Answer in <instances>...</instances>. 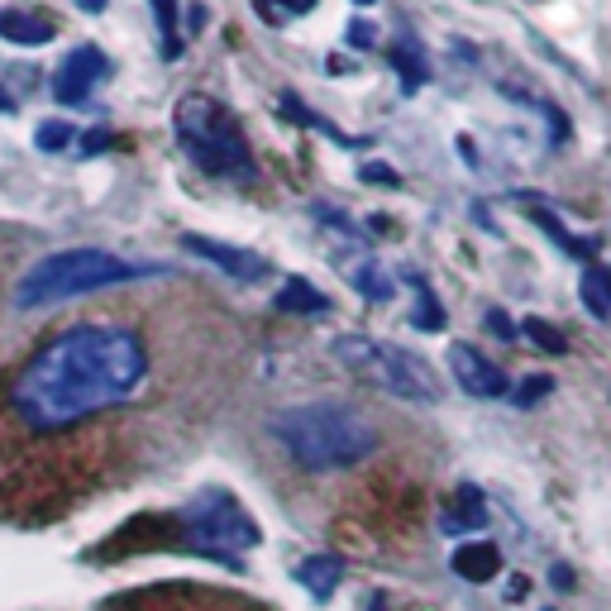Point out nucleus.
<instances>
[{
	"label": "nucleus",
	"instance_id": "f257e3e1",
	"mask_svg": "<svg viewBox=\"0 0 611 611\" xmlns=\"http://www.w3.org/2000/svg\"><path fill=\"white\" fill-rule=\"evenodd\" d=\"M143 383H149V349L139 334L106 320H86L53 334L24 363L10 401L29 430L53 435L135 401Z\"/></svg>",
	"mask_w": 611,
	"mask_h": 611
},
{
	"label": "nucleus",
	"instance_id": "f03ea898",
	"mask_svg": "<svg viewBox=\"0 0 611 611\" xmlns=\"http://www.w3.org/2000/svg\"><path fill=\"white\" fill-rule=\"evenodd\" d=\"M268 430H272V440L311 473L349 469V463H363L377 449V430L344 401L287 406V411L272 416Z\"/></svg>",
	"mask_w": 611,
	"mask_h": 611
},
{
	"label": "nucleus",
	"instance_id": "7ed1b4c3",
	"mask_svg": "<svg viewBox=\"0 0 611 611\" xmlns=\"http://www.w3.org/2000/svg\"><path fill=\"white\" fill-rule=\"evenodd\" d=\"M163 272H168L163 264H135V258H120L106 249H57L24 268V278L14 282V306L39 311V306H63L72 297L110 292V287H125V282L163 278Z\"/></svg>",
	"mask_w": 611,
	"mask_h": 611
},
{
	"label": "nucleus",
	"instance_id": "20e7f679",
	"mask_svg": "<svg viewBox=\"0 0 611 611\" xmlns=\"http://www.w3.org/2000/svg\"><path fill=\"white\" fill-rule=\"evenodd\" d=\"M172 125H178L182 153L192 158V168H201L206 178H239V182L254 178V149H249V139H244L239 120L221 100H211L201 92L182 96Z\"/></svg>",
	"mask_w": 611,
	"mask_h": 611
},
{
	"label": "nucleus",
	"instance_id": "39448f33",
	"mask_svg": "<svg viewBox=\"0 0 611 611\" xmlns=\"http://www.w3.org/2000/svg\"><path fill=\"white\" fill-rule=\"evenodd\" d=\"M330 354L354 377H363L368 387L387 392V397L420 401V406L440 401V377L430 373L426 358H416L411 349H401V344L373 340V334H340V340L330 344Z\"/></svg>",
	"mask_w": 611,
	"mask_h": 611
},
{
	"label": "nucleus",
	"instance_id": "423d86ee",
	"mask_svg": "<svg viewBox=\"0 0 611 611\" xmlns=\"http://www.w3.org/2000/svg\"><path fill=\"white\" fill-rule=\"evenodd\" d=\"M178 526L192 555L229 564V569H244V555L258 545V521L225 487H201L178 512Z\"/></svg>",
	"mask_w": 611,
	"mask_h": 611
},
{
	"label": "nucleus",
	"instance_id": "0eeeda50",
	"mask_svg": "<svg viewBox=\"0 0 611 611\" xmlns=\"http://www.w3.org/2000/svg\"><path fill=\"white\" fill-rule=\"evenodd\" d=\"M110 57L96 49V43H77L67 57H63V67H57V77H53V96L63 100V106H86L92 100V92L100 82L110 77Z\"/></svg>",
	"mask_w": 611,
	"mask_h": 611
},
{
	"label": "nucleus",
	"instance_id": "6e6552de",
	"mask_svg": "<svg viewBox=\"0 0 611 611\" xmlns=\"http://www.w3.org/2000/svg\"><path fill=\"white\" fill-rule=\"evenodd\" d=\"M182 249H192L201 258H211L221 272H229L235 282H268L272 278V264L254 249H239V244H221V239H206V235H182Z\"/></svg>",
	"mask_w": 611,
	"mask_h": 611
},
{
	"label": "nucleus",
	"instance_id": "1a4fd4ad",
	"mask_svg": "<svg viewBox=\"0 0 611 611\" xmlns=\"http://www.w3.org/2000/svg\"><path fill=\"white\" fill-rule=\"evenodd\" d=\"M449 373L459 377V387L469 392V397H506V392H512L506 373L487 354H478L473 344H454V349H449Z\"/></svg>",
	"mask_w": 611,
	"mask_h": 611
},
{
	"label": "nucleus",
	"instance_id": "9d476101",
	"mask_svg": "<svg viewBox=\"0 0 611 611\" xmlns=\"http://www.w3.org/2000/svg\"><path fill=\"white\" fill-rule=\"evenodd\" d=\"M449 564H454V574L463 583H487V578L502 574V549L492 540H473V545H459Z\"/></svg>",
	"mask_w": 611,
	"mask_h": 611
},
{
	"label": "nucleus",
	"instance_id": "9b49d317",
	"mask_svg": "<svg viewBox=\"0 0 611 611\" xmlns=\"http://www.w3.org/2000/svg\"><path fill=\"white\" fill-rule=\"evenodd\" d=\"M297 583L311 592L315 602H330L334 598V588L344 583V564L334 559V555H311V559H301L297 564Z\"/></svg>",
	"mask_w": 611,
	"mask_h": 611
},
{
	"label": "nucleus",
	"instance_id": "f8f14e48",
	"mask_svg": "<svg viewBox=\"0 0 611 611\" xmlns=\"http://www.w3.org/2000/svg\"><path fill=\"white\" fill-rule=\"evenodd\" d=\"M387 63L397 67V77H401V92L411 96L420 92V86L430 82V63H426V53H420V43L411 34H401V39H392V49H387Z\"/></svg>",
	"mask_w": 611,
	"mask_h": 611
},
{
	"label": "nucleus",
	"instance_id": "ddd939ff",
	"mask_svg": "<svg viewBox=\"0 0 611 611\" xmlns=\"http://www.w3.org/2000/svg\"><path fill=\"white\" fill-rule=\"evenodd\" d=\"M278 106H282V115H287V120H292V125H301V129H315V135H330L334 143H344V149H363V143H368V139H358V135H344L340 125H330L325 115L306 106V100H301L297 92H282V96H278Z\"/></svg>",
	"mask_w": 611,
	"mask_h": 611
},
{
	"label": "nucleus",
	"instance_id": "4468645a",
	"mask_svg": "<svg viewBox=\"0 0 611 611\" xmlns=\"http://www.w3.org/2000/svg\"><path fill=\"white\" fill-rule=\"evenodd\" d=\"M0 39L14 43V49H43L53 39V24L29 10H0Z\"/></svg>",
	"mask_w": 611,
	"mask_h": 611
},
{
	"label": "nucleus",
	"instance_id": "2eb2a0df",
	"mask_svg": "<svg viewBox=\"0 0 611 611\" xmlns=\"http://www.w3.org/2000/svg\"><path fill=\"white\" fill-rule=\"evenodd\" d=\"M483 521H487L483 492H478L473 483H463L459 497H454V506H449V512L440 516V530L444 535H469V530H483Z\"/></svg>",
	"mask_w": 611,
	"mask_h": 611
},
{
	"label": "nucleus",
	"instance_id": "dca6fc26",
	"mask_svg": "<svg viewBox=\"0 0 611 611\" xmlns=\"http://www.w3.org/2000/svg\"><path fill=\"white\" fill-rule=\"evenodd\" d=\"M521 201H526L530 221L540 225L545 235L555 239L564 254H574V258H588V264H592V254H598V244H592V239H578V235H569V229H564V221H559V215H555V211H545V206H540V201H535V196H521Z\"/></svg>",
	"mask_w": 611,
	"mask_h": 611
},
{
	"label": "nucleus",
	"instance_id": "f3484780",
	"mask_svg": "<svg viewBox=\"0 0 611 611\" xmlns=\"http://www.w3.org/2000/svg\"><path fill=\"white\" fill-rule=\"evenodd\" d=\"M278 311H287V315H325L330 297L320 292V287H311L306 278H287L278 287Z\"/></svg>",
	"mask_w": 611,
	"mask_h": 611
},
{
	"label": "nucleus",
	"instance_id": "a211bd4d",
	"mask_svg": "<svg viewBox=\"0 0 611 611\" xmlns=\"http://www.w3.org/2000/svg\"><path fill=\"white\" fill-rule=\"evenodd\" d=\"M578 292H583L588 315L611 320V268L588 264V268H583V282H578Z\"/></svg>",
	"mask_w": 611,
	"mask_h": 611
},
{
	"label": "nucleus",
	"instance_id": "6ab92c4d",
	"mask_svg": "<svg viewBox=\"0 0 611 611\" xmlns=\"http://www.w3.org/2000/svg\"><path fill=\"white\" fill-rule=\"evenodd\" d=\"M411 287H416V311H411V325H416V330H444V306L435 301L430 282H426V278H416V272H411Z\"/></svg>",
	"mask_w": 611,
	"mask_h": 611
},
{
	"label": "nucleus",
	"instance_id": "aec40b11",
	"mask_svg": "<svg viewBox=\"0 0 611 611\" xmlns=\"http://www.w3.org/2000/svg\"><path fill=\"white\" fill-rule=\"evenodd\" d=\"M521 334L535 344V349H545V354H569V340L549 325V320H540V315H526L521 320Z\"/></svg>",
	"mask_w": 611,
	"mask_h": 611
},
{
	"label": "nucleus",
	"instance_id": "412c9836",
	"mask_svg": "<svg viewBox=\"0 0 611 611\" xmlns=\"http://www.w3.org/2000/svg\"><path fill=\"white\" fill-rule=\"evenodd\" d=\"M163 29V57H182V29H178V0H149Z\"/></svg>",
	"mask_w": 611,
	"mask_h": 611
},
{
	"label": "nucleus",
	"instance_id": "4be33fe9",
	"mask_svg": "<svg viewBox=\"0 0 611 611\" xmlns=\"http://www.w3.org/2000/svg\"><path fill=\"white\" fill-rule=\"evenodd\" d=\"M354 287L368 301H392V278L383 272V264H363V268H354Z\"/></svg>",
	"mask_w": 611,
	"mask_h": 611
},
{
	"label": "nucleus",
	"instance_id": "5701e85b",
	"mask_svg": "<svg viewBox=\"0 0 611 611\" xmlns=\"http://www.w3.org/2000/svg\"><path fill=\"white\" fill-rule=\"evenodd\" d=\"M34 143H39L43 153H63L67 143H77V129L63 125V120H43V125L34 129Z\"/></svg>",
	"mask_w": 611,
	"mask_h": 611
},
{
	"label": "nucleus",
	"instance_id": "b1692460",
	"mask_svg": "<svg viewBox=\"0 0 611 611\" xmlns=\"http://www.w3.org/2000/svg\"><path fill=\"white\" fill-rule=\"evenodd\" d=\"M254 10H258V20L278 24V20H287V14H306V10H315V0H254Z\"/></svg>",
	"mask_w": 611,
	"mask_h": 611
},
{
	"label": "nucleus",
	"instance_id": "393cba45",
	"mask_svg": "<svg viewBox=\"0 0 611 611\" xmlns=\"http://www.w3.org/2000/svg\"><path fill=\"white\" fill-rule=\"evenodd\" d=\"M549 392H555V377H545V373H530L526 383L516 387V406H535V401H545Z\"/></svg>",
	"mask_w": 611,
	"mask_h": 611
},
{
	"label": "nucleus",
	"instance_id": "a878e982",
	"mask_svg": "<svg viewBox=\"0 0 611 611\" xmlns=\"http://www.w3.org/2000/svg\"><path fill=\"white\" fill-rule=\"evenodd\" d=\"M110 143H115V135H110L106 125H100V129H86V135H77V153L82 158H96V153H106Z\"/></svg>",
	"mask_w": 611,
	"mask_h": 611
},
{
	"label": "nucleus",
	"instance_id": "bb28decb",
	"mask_svg": "<svg viewBox=\"0 0 611 611\" xmlns=\"http://www.w3.org/2000/svg\"><path fill=\"white\" fill-rule=\"evenodd\" d=\"M483 320H487V330H492V334H497V340H506V344H516V334H521V325H516V320H512V315H506V311H497V306H492V311H487Z\"/></svg>",
	"mask_w": 611,
	"mask_h": 611
},
{
	"label": "nucleus",
	"instance_id": "cd10ccee",
	"mask_svg": "<svg viewBox=\"0 0 611 611\" xmlns=\"http://www.w3.org/2000/svg\"><path fill=\"white\" fill-rule=\"evenodd\" d=\"M358 178H363V182H377V186H401V172L387 168V163H363Z\"/></svg>",
	"mask_w": 611,
	"mask_h": 611
},
{
	"label": "nucleus",
	"instance_id": "c85d7f7f",
	"mask_svg": "<svg viewBox=\"0 0 611 611\" xmlns=\"http://www.w3.org/2000/svg\"><path fill=\"white\" fill-rule=\"evenodd\" d=\"M311 215H315V221H325L330 229H344V235H354V225H349V215H344V211H334V206H325V201H315V206H311Z\"/></svg>",
	"mask_w": 611,
	"mask_h": 611
},
{
	"label": "nucleus",
	"instance_id": "c756f323",
	"mask_svg": "<svg viewBox=\"0 0 611 611\" xmlns=\"http://www.w3.org/2000/svg\"><path fill=\"white\" fill-rule=\"evenodd\" d=\"M344 39L354 43V49H373V43H377V29H373L368 20H354V24L344 29Z\"/></svg>",
	"mask_w": 611,
	"mask_h": 611
},
{
	"label": "nucleus",
	"instance_id": "7c9ffc66",
	"mask_svg": "<svg viewBox=\"0 0 611 611\" xmlns=\"http://www.w3.org/2000/svg\"><path fill=\"white\" fill-rule=\"evenodd\" d=\"M206 20H211V14H206V6H186V29H201Z\"/></svg>",
	"mask_w": 611,
	"mask_h": 611
},
{
	"label": "nucleus",
	"instance_id": "2f4dec72",
	"mask_svg": "<svg viewBox=\"0 0 611 611\" xmlns=\"http://www.w3.org/2000/svg\"><path fill=\"white\" fill-rule=\"evenodd\" d=\"M549 583H555V588H564V592H569V588H574V574H569V569H564V564H559V569H555V574H549Z\"/></svg>",
	"mask_w": 611,
	"mask_h": 611
},
{
	"label": "nucleus",
	"instance_id": "473e14b6",
	"mask_svg": "<svg viewBox=\"0 0 611 611\" xmlns=\"http://www.w3.org/2000/svg\"><path fill=\"white\" fill-rule=\"evenodd\" d=\"M77 6H82L86 14H100V10H106V0H77Z\"/></svg>",
	"mask_w": 611,
	"mask_h": 611
},
{
	"label": "nucleus",
	"instance_id": "72a5a7b5",
	"mask_svg": "<svg viewBox=\"0 0 611 611\" xmlns=\"http://www.w3.org/2000/svg\"><path fill=\"white\" fill-rule=\"evenodd\" d=\"M10 110H14V100H10L6 92H0V115H10Z\"/></svg>",
	"mask_w": 611,
	"mask_h": 611
},
{
	"label": "nucleus",
	"instance_id": "f704fd0d",
	"mask_svg": "<svg viewBox=\"0 0 611 611\" xmlns=\"http://www.w3.org/2000/svg\"><path fill=\"white\" fill-rule=\"evenodd\" d=\"M354 6H373V0H354Z\"/></svg>",
	"mask_w": 611,
	"mask_h": 611
}]
</instances>
